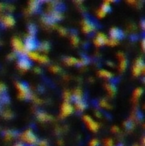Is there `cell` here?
I'll use <instances>...</instances> for the list:
<instances>
[{"mask_svg":"<svg viewBox=\"0 0 145 146\" xmlns=\"http://www.w3.org/2000/svg\"><path fill=\"white\" fill-rule=\"evenodd\" d=\"M145 68V65L144 64V62H143V60L142 59H138L137 61H136V62H135V64H134V66H133V74L136 75V76H138L144 69Z\"/></svg>","mask_w":145,"mask_h":146,"instance_id":"6da1fadb","label":"cell"},{"mask_svg":"<svg viewBox=\"0 0 145 146\" xmlns=\"http://www.w3.org/2000/svg\"><path fill=\"white\" fill-rule=\"evenodd\" d=\"M22 139L29 144H33L36 142V137L32 131L28 130L22 134Z\"/></svg>","mask_w":145,"mask_h":146,"instance_id":"7a4b0ae2","label":"cell"},{"mask_svg":"<svg viewBox=\"0 0 145 146\" xmlns=\"http://www.w3.org/2000/svg\"><path fill=\"white\" fill-rule=\"evenodd\" d=\"M16 86L18 88V91L20 92V98H28V89L25 84L22 83H16Z\"/></svg>","mask_w":145,"mask_h":146,"instance_id":"3957f363","label":"cell"},{"mask_svg":"<svg viewBox=\"0 0 145 146\" xmlns=\"http://www.w3.org/2000/svg\"><path fill=\"white\" fill-rule=\"evenodd\" d=\"M84 120H85V121L86 122V124H87V126H88V127L91 130V131H93V132H96L97 130V128H98V125L91 118V117H89L88 115H85V117H84Z\"/></svg>","mask_w":145,"mask_h":146,"instance_id":"277c9868","label":"cell"},{"mask_svg":"<svg viewBox=\"0 0 145 146\" xmlns=\"http://www.w3.org/2000/svg\"><path fill=\"white\" fill-rule=\"evenodd\" d=\"M110 36L113 39L118 40L119 38H121L123 36V33L120 29H118L116 27H113L110 30Z\"/></svg>","mask_w":145,"mask_h":146,"instance_id":"5b68a950","label":"cell"},{"mask_svg":"<svg viewBox=\"0 0 145 146\" xmlns=\"http://www.w3.org/2000/svg\"><path fill=\"white\" fill-rule=\"evenodd\" d=\"M107 42H108L107 37L103 33H98L97 38H96V39H95V44L97 46H100V45H103L104 44H107Z\"/></svg>","mask_w":145,"mask_h":146,"instance_id":"8992f818","label":"cell"},{"mask_svg":"<svg viewBox=\"0 0 145 146\" xmlns=\"http://www.w3.org/2000/svg\"><path fill=\"white\" fill-rule=\"evenodd\" d=\"M12 43H13V46L15 47V50H17V51H19V52H24V51L26 50L25 46L22 44L21 41L19 40L18 38H14Z\"/></svg>","mask_w":145,"mask_h":146,"instance_id":"52a82bcc","label":"cell"},{"mask_svg":"<svg viewBox=\"0 0 145 146\" xmlns=\"http://www.w3.org/2000/svg\"><path fill=\"white\" fill-rule=\"evenodd\" d=\"M94 25L92 24V22H91L90 21H87V20H85L84 21H83V27H82V29H83V31L85 32V33H90V32H91L92 30H94Z\"/></svg>","mask_w":145,"mask_h":146,"instance_id":"ba28073f","label":"cell"},{"mask_svg":"<svg viewBox=\"0 0 145 146\" xmlns=\"http://www.w3.org/2000/svg\"><path fill=\"white\" fill-rule=\"evenodd\" d=\"M35 47H36V41H35L34 38L32 36H29L28 38L26 41L25 49H26V50H32V49H34Z\"/></svg>","mask_w":145,"mask_h":146,"instance_id":"9c48e42d","label":"cell"},{"mask_svg":"<svg viewBox=\"0 0 145 146\" xmlns=\"http://www.w3.org/2000/svg\"><path fill=\"white\" fill-rule=\"evenodd\" d=\"M72 111H73L72 106L68 102H65L62 104V114L65 116V115H68L71 114Z\"/></svg>","mask_w":145,"mask_h":146,"instance_id":"30bf717a","label":"cell"},{"mask_svg":"<svg viewBox=\"0 0 145 146\" xmlns=\"http://www.w3.org/2000/svg\"><path fill=\"white\" fill-rule=\"evenodd\" d=\"M18 64H19V67H20L21 68L24 69V70L29 68V67L31 66L30 62H29L26 57H21V59L19 61V63H18Z\"/></svg>","mask_w":145,"mask_h":146,"instance_id":"8fae6325","label":"cell"},{"mask_svg":"<svg viewBox=\"0 0 145 146\" xmlns=\"http://www.w3.org/2000/svg\"><path fill=\"white\" fill-rule=\"evenodd\" d=\"M3 22L6 26H9V27H11L14 25L15 21H14V19L12 16L10 15H8V16H5L4 19H3Z\"/></svg>","mask_w":145,"mask_h":146,"instance_id":"7c38bea8","label":"cell"},{"mask_svg":"<svg viewBox=\"0 0 145 146\" xmlns=\"http://www.w3.org/2000/svg\"><path fill=\"white\" fill-rule=\"evenodd\" d=\"M126 67V60L124 58V56H122L121 59V62H120V70L124 71Z\"/></svg>","mask_w":145,"mask_h":146,"instance_id":"4fadbf2b","label":"cell"},{"mask_svg":"<svg viewBox=\"0 0 145 146\" xmlns=\"http://www.w3.org/2000/svg\"><path fill=\"white\" fill-rule=\"evenodd\" d=\"M99 74L103 77H105V78H111L113 76V74L109 72V71H106V70H101L99 72Z\"/></svg>","mask_w":145,"mask_h":146,"instance_id":"5bb4252c","label":"cell"},{"mask_svg":"<svg viewBox=\"0 0 145 146\" xmlns=\"http://www.w3.org/2000/svg\"><path fill=\"white\" fill-rule=\"evenodd\" d=\"M101 9H102L103 12H105V13L109 12V11L110 10V6H109V2H104V3L103 4Z\"/></svg>","mask_w":145,"mask_h":146,"instance_id":"9a60e30c","label":"cell"},{"mask_svg":"<svg viewBox=\"0 0 145 146\" xmlns=\"http://www.w3.org/2000/svg\"><path fill=\"white\" fill-rule=\"evenodd\" d=\"M27 56H28L31 59H32V60H38V58H39V56H40V55H38V54L36 53V52H29Z\"/></svg>","mask_w":145,"mask_h":146,"instance_id":"2e32d148","label":"cell"},{"mask_svg":"<svg viewBox=\"0 0 145 146\" xmlns=\"http://www.w3.org/2000/svg\"><path fill=\"white\" fill-rule=\"evenodd\" d=\"M106 88H107V90L109 92L110 94H114V93L115 92V86L112 85V84H108V85H106Z\"/></svg>","mask_w":145,"mask_h":146,"instance_id":"e0dca14e","label":"cell"},{"mask_svg":"<svg viewBox=\"0 0 145 146\" xmlns=\"http://www.w3.org/2000/svg\"><path fill=\"white\" fill-rule=\"evenodd\" d=\"M143 93V90L141 88H137L134 92H133V96H134V98L137 99L139 96H141V94Z\"/></svg>","mask_w":145,"mask_h":146,"instance_id":"ac0fdd59","label":"cell"},{"mask_svg":"<svg viewBox=\"0 0 145 146\" xmlns=\"http://www.w3.org/2000/svg\"><path fill=\"white\" fill-rule=\"evenodd\" d=\"M66 62L68 64H76L78 62V61L75 59V58H73V57H68L66 59Z\"/></svg>","mask_w":145,"mask_h":146,"instance_id":"d6986e66","label":"cell"},{"mask_svg":"<svg viewBox=\"0 0 145 146\" xmlns=\"http://www.w3.org/2000/svg\"><path fill=\"white\" fill-rule=\"evenodd\" d=\"M99 145V144H98V141L97 140V139H93V140H91V143H90V146H98Z\"/></svg>","mask_w":145,"mask_h":146,"instance_id":"ffe728a7","label":"cell"},{"mask_svg":"<svg viewBox=\"0 0 145 146\" xmlns=\"http://www.w3.org/2000/svg\"><path fill=\"white\" fill-rule=\"evenodd\" d=\"M105 146H113V141L111 139L105 140Z\"/></svg>","mask_w":145,"mask_h":146,"instance_id":"44dd1931","label":"cell"},{"mask_svg":"<svg viewBox=\"0 0 145 146\" xmlns=\"http://www.w3.org/2000/svg\"><path fill=\"white\" fill-rule=\"evenodd\" d=\"M105 12H103L102 9H100V10H98V12H97V15H98V16L99 17H103V16H104L105 15Z\"/></svg>","mask_w":145,"mask_h":146,"instance_id":"7402d4cb","label":"cell"},{"mask_svg":"<svg viewBox=\"0 0 145 146\" xmlns=\"http://www.w3.org/2000/svg\"><path fill=\"white\" fill-rule=\"evenodd\" d=\"M142 47H143V50L145 51V38L142 41Z\"/></svg>","mask_w":145,"mask_h":146,"instance_id":"603a6c76","label":"cell"},{"mask_svg":"<svg viewBox=\"0 0 145 146\" xmlns=\"http://www.w3.org/2000/svg\"><path fill=\"white\" fill-rule=\"evenodd\" d=\"M141 25H142V27H143V28L145 30V21H142V22H141Z\"/></svg>","mask_w":145,"mask_h":146,"instance_id":"cb8c5ba5","label":"cell"},{"mask_svg":"<svg viewBox=\"0 0 145 146\" xmlns=\"http://www.w3.org/2000/svg\"><path fill=\"white\" fill-rule=\"evenodd\" d=\"M143 143H144V145H145V137L144 138V139H143Z\"/></svg>","mask_w":145,"mask_h":146,"instance_id":"d4e9b609","label":"cell"},{"mask_svg":"<svg viewBox=\"0 0 145 146\" xmlns=\"http://www.w3.org/2000/svg\"><path fill=\"white\" fill-rule=\"evenodd\" d=\"M15 146H23V145H21V144H17Z\"/></svg>","mask_w":145,"mask_h":146,"instance_id":"484cf974","label":"cell"},{"mask_svg":"<svg viewBox=\"0 0 145 146\" xmlns=\"http://www.w3.org/2000/svg\"><path fill=\"white\" fill-rule=\"evenodd\" d=\"M144 83H145V78H144Z\"/></svg>","mask_w":145,"mask_h":146,"instance_id":"4316f807","label":"cell"},{"mask_svg":"<svg viewBox=\"0 0 145 146\" xmlns=\"http://www.w3.org/2000/svg\"><path fill=\"white\" fill-rule=\"evenodd\" d=\"M144 72H145V68H144Z\"/></svg>","mask_w":145,"mask_h":146,"instance_id":"83f0119b","label":"cell"},{"mask_svg":"<svg viewBox=\"0 0 145 146\" xmlns=\"http://www.w3.org/2000/svg\"><path fill=\"white\" fill-rule=\"evenodd\" d=\"M134 146H138V145H134Z\"/></svg>","mask_w":145,"mask_h":146,"instance_id":"f1b7e54d","label":"cell"},{"mask_svg":"<svg viewBox=\"0 0 145 146\" xmlns=\"http://www.w3.org/2000/svg\"><path fill=\"white\" fill-rule=\"evenodd\" d=\"M144 108H145V106H144Z\"/></svg>","mask_w":145,"mask_h":146,"instance_id":"f546056e","label":"cell"}]
</instances>
